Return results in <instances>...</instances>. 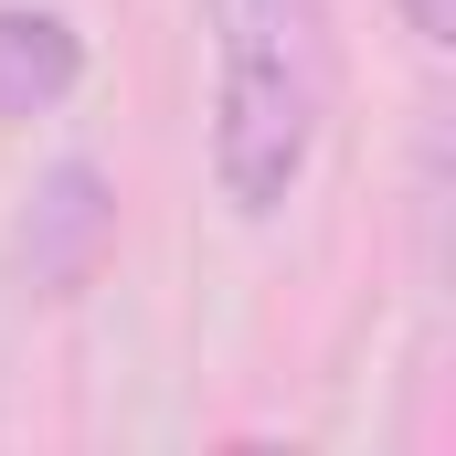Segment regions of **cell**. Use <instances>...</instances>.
<instances>
[{
	"mask_svg": "<svg viewBox=\"0 0 456 456\" xmlns=\"http://www.w3.org/2000/svg\"><path fill=\"white\" fill-rule=\"evenodd\" d=\"M213 21V170L233 213H276L340 86L330 0H202Z\"/></svg>",
	"mask_w": 456,
	"mask_h": 456,
	"instance_id": "cell-1",
	"label": "cell"
},
{
	"mask_svg": "<svg viewBox=\"0 0 456 456\" xmlns=\"http://www.w3.org/2000/svg\"><path fill=\"white\" fill-rule=\"evenodd\" d=\"M107 233H117L107 181H96L86 159H64V170L43 181V202H32V233H21L32 287H86V276H96V255H107Z\"/></svg>",
	"mask_w": 456,
	"mask_h": 456,
	"instance_id": "cell-2",
	"label": "cell"
},
{
	"mask_svg": "<svg viewBox=\"0 0 456 456\" xmlns=\"http://www.w3.org/2000/svg\"><path fill=\"white\" fill-rule=\"evenodd\" d=\"M75 75H86V32L64 11H0V117L64 107Z\"/></svg>",
	"mask_w": 456,
	"mask_h": 456,
	"instance_id": "cell-3",
	"label": "cell"
},
{
	"mask_svg": "<svg viewBox=\"0 0 456 456\" xmlns=\"http://www.w3.org/2000/svg\"><path fill=\"white\" fill-rule=\"evenodd\" d=\"M403 21H414L425 43H456V0H403Z\"/></svg>",
	"mask_w": 456,
	"mask_h": 456,
	"instance_id": "cell-4",
	"label": "cell"
}]
</instances>
